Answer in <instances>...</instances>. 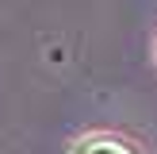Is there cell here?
Instances as JSON below:
<instances>
[{"label":"cell","mask_w":157,"mask_h":154,"mask_svg":"<svg viewBox=\"0 0 157 154\" xmlns=\"http://www.w3.org/2000/svg\"><path fill=\"white\" fill-rule=\"evenodd\" d=\"M73 154H138L130 143L123 139H111V135H92V139H81L73 146Z\"/></svg>","instance_id":"obj_1"}]
</instances>
